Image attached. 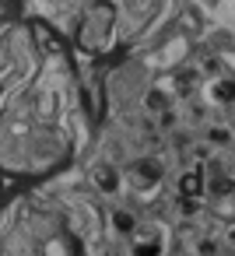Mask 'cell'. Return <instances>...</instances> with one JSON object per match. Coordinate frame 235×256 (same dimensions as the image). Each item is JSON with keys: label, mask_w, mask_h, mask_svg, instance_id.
I'll return each instance as SVG.
<instances>
[{"label": "cell", "mask_w": 235, "mask_h": 256, "mask_svg": "<svg viewBox=\"0 0 235 256\" xmlns=\"http://www.w3.org/2000/svg\"><path fill=\"white\" fill-rule=\"evenodd\" d=\"M78 50L46 18L25 14L8 46L0 74V176L11 186H39L84 148L92 102Z\"/></svg>", "instance_id": "cell-1"}, {"label": "cell", "mask_w": 235, "mask_h": 256, "mask_svg": "<svg viewBox=\"0 0 235 256\" xmlns=\"http://www.w3.org/2000/svg\"><path fill=\"white\" fill-rule=\"evenodd\" d=\"M0 256H84V242L56 200L18 186L0 204Z\"/></svg>", "instance_id": "cell-2"}, {"label": "cell", "mask_w": 235, "mask_h": 256, "mask_svg": "<svg viewBox=\"0 0 235 256\" xmlns=\"http://www.w3.org/2000/svg\"><path fill=\"white\" fill-rule=\"evenodd\" d=\"M116 32H120V11L112 0H81V8L74 14V32L67 39L81 56L98 60L112 50Z\"/></svg>", "instance_id": "cell-3"}, {"label": "cell", "mask_w": 235, "mask_h": 256, "mask_svg": "<svg viewBox=\"0 0 235 256\" xmlns=\"http://www.w3.org/2000/svg\"><path fill=\"white\" fill-rule=\"evenodd\" d=\"M22 18H25V0H0V74H4L11 32H14V25H18Z\"/></svg>", "instance_id": "cell-4"}, {"label": "cell", "mask_w": 235, "mask_h": 256, "mask_svg": "<svg viewBox=\"0 0 235 256\" xmlns=\"http://www.w3.org/2000/svg\"><path fill=\"white\" fill-rule=\"evenodd\" d=\"M8 186H11V182H8V179H4V176H0V204H4V200H8V196H11V193H8Z\"/></svg>", "instance_id": "cell-5"}]
</instances>
